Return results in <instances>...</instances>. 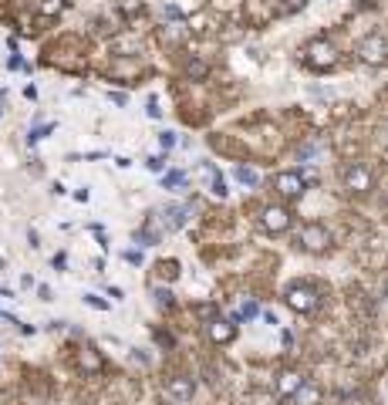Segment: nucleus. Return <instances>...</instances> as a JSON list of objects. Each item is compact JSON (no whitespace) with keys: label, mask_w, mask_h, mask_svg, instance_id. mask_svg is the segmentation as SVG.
Masks as SVG:
<instances>
[{"label":"nucleus","mask_w":388,"mask_h":405,"mask_svg":"<svg viewBox=\"0 0 388 405\" xmlns=\"http://www.w3.org/2000/svg\"><path fill=\"white\" fill-rule=\"evenodd\" d=\"M304 61H308L314 71H328V68H334V61H338V47L324 38L310 40L308 47H304Z\"/></svg>","instance_id":"obj_1"},{"label":"nucleus","mask_w":388,"mask_h":405,"mask_svg":"<svg viewBox=\"0 0 388 405\" xmlns=\"http://www.w3.org/2000/svg\"><path fill=\"white\" fill-rule=\"evenodd\" d=\"M284 297H287V304H290L297 314H310V311L317 308V290H314L310 284H290Z\"/></svg>","instance_id":"obj_2"},{"label":"nucleus","mask_w":388,"mask_h":405,"mask_svg":"<svg viewBox=\"0 0 388 405\" xmlns=\"http://www.w3.org/2000/svg\"><path fill=\"white\" fill-rule=\"evenodd\" d=\"M297 243H301L308 253H324V250L331 246V233H328V227H321V223H308V227L301 230Z\"/></svg>","instance_id":"obj_3"},{"label":"nucleus","mask_w":388,"mask_h":405,"mask_svg":"<svg viewBox=\"0 0 388 405\" xmlns=\"http://www.w3.org/2000/svg\"><path fill=\"white\" fill-rule=\"evenodd\" d=\"M358 58H361L365 65H385L388 61V40L378 38V34L358 40Z\"/></svg>","instance_id":"obj_4"},{"label":"nucleus","mask_w":388,"mask_h":405,"mask_svg":"<svg viewBox=\"0 0 388 405\" xmlns=\"http://www.w3.org/2000/svg\"><path fill=\"white\" fill-rule=\"evenodd\" d=\"M193 392H196V382L190 375H176V378L166 382V399L172 405H186L193 399Z\"/></svg>","instance_id":"obj_5"},{"label":"nucleus","mask_w":388,"mask_h":405,"mask_svg":"<svg viewBox=\"0 0 388 405\" xmlns=\"http://www.w3.org/2000/svg\"><path fill=\"white\" fill-rule=\"evenodd\" d=\"M273 186H277V193H280L284 200H301V196H304V176H301V172H280V176L273 179Z\"/></svg>","instance_id":"obj_6"},{"label":"nucleus","mask_w":388,"mask_h":405,"mask_svg":"<svg viewBox=\"0 0 388 405\" xmlns=\"http://www.w3.org/2000/svg\"><path fill=\"white\" fill-rule=\"evenodd\" d=\"M345 186H348L351 193H368L372 189V169L361 165V162H351L348 169H345Z\"/></svg>","instance_id":"obj_7"},{"label":"nucleus","mask_w":388,"mask_h":405,"mask_svg":"<svg viewBox=\"0 0 388 405\" xmlns=\"http://www.w3.org/2000/svg\"><path fill=\"white\" fill-rule=\"evenodd\" d=\"M260 227H264L267 233H284V230L290 227V213H287L284 206H267V209L260 213Z\"/></svg>","instance_id":"obj_8"},{"label":"nucleus","mask_w":388,"mask_h":405,"mask_svg":"<svg viewBox=\"0 0 388 405\" xmlns=\"http://www.w3.org/2000/svg\"><path fill=\"white\" fill-rule=\"evenodd\" d=\"M206 334H209V341H216V345H230L233 338H236V324L223 321V318H213V321H206Z\"/></svg>","instance_id":"obj_9"},{"label":"nucleus","mask_w":388,"mask_h":405,"mask_svg":"<svg viewBox=\"0 0 388 405\" xmlns=\"http://www.w3.org/2000/svg\"><path fill=\"white\" fill-rule=\"evenodd\" d=\"M159 216H162V230L169 233V230H179V227H186V220H190V206L176 202V206H166Z\"/></svg>","instance_id":"obj_10"},{"label":"nucleus","mask_w":388,"mask_h":405,"mask_svg":"<svg viewBox=\"0 0 388 405\" xmlns=\"http://www.w3.org/2000/svg\"><path fill=\"white\" fill-rule=\"evenodd\" d=\"M301 385H304V375H301V371H284V375L277 378V395H280V399H290Z\"/></svg>","instance_id":"obj_11"},{"label":"nucleus","mask_w":388,"mask_h":405,"mask_svg":"<svg viewBox=\"0 0 388 405\" xmlns=\"http://www.w3.org/2000/svg\"><path fill=\"white\" fill-rule=\"evenodd\" d=\"M78 364L88 371V375H98V371H105V362H102V355L95 351V348H81V355H78Z\"/></svg>","instance_id":"obj_12"},{"label":"nucleus","mask_w":388,"mask_h":405,"mask_svg":"<svg viewBox=\"0 0 388 405\" xmlns=\"http://www.w3.org/2000/svg\"><path fill=\"white\" fill-rule=\"evenodd\" d=\"M290 399H294V405H317V402H321V392H317L310 382H304V385H301Z\"/></svg>","instance_id":"obj_13"},{"label":"nucleus","mask_w":388,"mask_h":405,"mask_svg":"<svg viewBox=\"0 0 388 405\" xmlns=\"http://www.w3.org/2000/svg\"><path fill=\"white\" fill-rule=\"evenodd\" d=\"M233 179L243 183V186H257V183H260V176H257L250 165H236V169H233Z\"/></svg>","instance_id":"obj_14"},{"label":"nucleus","mask_w":388,"mask_h":405,"mask_svg":"<svg viewBox=\"0 0 388 405\" xmlns=\"http://www.w3.org/2000/svg\"><path fill=\"white\" fill-rule=\"evenodd\" d=\"M155 270H159L162 281H176V277H179V264H176V260H162Z\"/></svg>","instance_id":"obj_15"},{"label":"nucleus","mask_w":388,"mask_h":405,"mask_svg":"<svg viewBox=\"0 0 388 405\" xmlns=\"http://www.w3.org/2000/svg\"><path fill=\"white\" fill-rule=\"evenodd\" d=\"M257 314H260V308H257L253 301H243V304H240V311L233 314V321H250V318H257Z\"/></svg>","instance_id":"obj_16"},{"label":"nucleus","mask_w":388,"mask_h":405,"mask_svg":"<svg viewBox=\"0 0 388 405\" xmlns=\"http://www.w3.org/2000/svg\"><path fill=\"white\" fill-rule=\"evenodd\" d=\"M118 10H122V17H135V14H142V0H118Z\"/></svg>","instance_id":"obj_17"},{"label":"nucleus","mask_w":388,"mask_h":405,"mask_svg":"<svg viewBox=\"0 0 388 405\" xmlns=\"http://www.w3.org/2000/svg\"><path fill=\"white\" fill-rule=\"evenodd\" d=\"M186 75H190V78H206V75H209V65H206V61H186Z\"/></svg>","instance_id":"obj_18"},{"label":"nucleus","mask_w":388,"mask_h":405,"mask_svg":"<svg viewBox=\"0 0 388 405\" xmlns=\"http://www.w3.org/2000/svg\"><path fill=\"white\" fill-rule=\"evenodd\" d=\"M209 176H213V186H209V189H213V196H220V200H223V196L230 193V189H227V183H223V176H220L216 169H213Z\"/></svg>","instance_id":"obj_19"},{"label":"nucleus","mask_w":388,"mask_h":405,"mask_svg":"<svg viewBox=\"0 0 388 405\" xmlns=\"http://www.w3.org/2000/svg\"><path fill=\"white\" fill-rule=\"evenodd\" d=\"M183 179H186V176H183L179 169H172V172H166V179H162V186H166V189H176V186H183Z\"/></svg>","instance_id":"obj_20"},{"label":"nucleus","mask_w":388,"mask_h":405,"mask_svg":"<svg viewBox=\"0 0 388 405\" xmlns=\"http://www.w3.org/2000/svg\"><path fill=\"white\" fill-rule=\"evenodd\" d=\"M38 10L51 17V14H58V10H61V0H38Z\"/></svg>","instance_id":"obj_21"},{"label":"nucleus","mask_w":388,"mask_h":405,"mask_svg":"<svg viewBox=\"0 0 388 405\" xmlns=\"http://www.w3.org/2000/svg\"><path fill=\"white\" fill-rule=\"evenodd\" d=\"M159 142H162V149H172V146H176V132H162Z\"/></svg>","instance_id":"obj_22"},{"label":"nucleus","mask_w":388,"mask_h":405,"mask_svg":"<svg viewBox=\"0 0 388 405\" xmlns=\"http://www.w3.org/2000/svg\"><path fill=\"white\" fill-rule=\"evenodd\" d=\"M155 301H159L162 308H169V304H172V294H169V290H155Z\"/></svg>","instance_id":"obj_23"},{"label":"nucleus","mask_w":388,"mask_h":405,"mask_svg":"<svg viewBox=\"0 0 388 405\" xmlns=\"http://www.w3.org/2000/svg\"><path fill=\"white\" fill-rule=\"evenodd\" d=\"M84 301H88L91 308H98V311H105V308H109V304H105L102 297H95V294H84Z\"/></svg>","instance_id":"obj_24"},{"label":"nucleus","mask_w":388,"mask_h":405,"mask_svg":"<svg viewBox=\"0 0 388 405\" xmlns=\"http://www.w3.org/2000/svg\"><path fill=\"white\" fill-rule=\"evenodd\" d=\"M317 152H321L317 146H304V149L297 152V159H310V156H317Z\"/></svg>","instance_id":"obj_25"},{"label":"nucleus","mask_w":388,"mask_h":405,"mask_svg":"<svg viewBox=\"0 0 388 405\" xmlns=\"http://www.w3.org/2000/svg\"><path fill=\"white\" fill-rule=\"evenodd\" d=\"M264 321H267V324H280V321H277V311H264Z\"/></svg>","instance_id":"obj_26"},{"label":"nucleus","mask_w":388,"mask_h":405,"mask_svg":"<svg viewBox=\"0 0 388 405\" xmlns=\"http://www.w3.org/2000/svg\"><path fill=\"white\" fill-rule=\"evenodd\" d=\"M162 165H166V162L159 159V156H152V159H149V169H162Z\"/></svg>","instance_id":"obj_27"}]
</instances>
